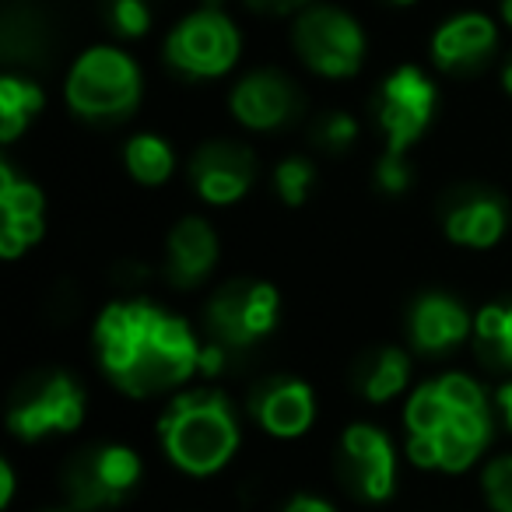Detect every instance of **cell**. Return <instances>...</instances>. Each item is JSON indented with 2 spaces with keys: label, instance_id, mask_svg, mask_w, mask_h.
<instances>
[{
  "label": "cell",
  "instance_id": "cell-1",
  "mask_svg": "<svg viewBox=\"0 0 512 512\" xmlns=\"http://www.w3.org/2000/svg\"><path fill=\"white\" fill-rule=\"evenodd\" d=\"M193 327L151 299L109 302L95 320V355L106 379L127 397H158L200 372Z\"/></svg>",
  "mask_w": 512,
  "mask_h": 512
},
{
  "label": "cell",
  "instance_id": "cell-2",
  "mask_svg": "<svg viewBox=\"0 0 512 512\" xmlns=\"http://www.w3.org/2000/svg\"><path fill=\"white\" fill-rule=\"evenodd\" d=\"M404 432L414 467L463 474L491 442V400L467 372H442L411 390L404 404Z\"/></svg>",
  "mask_w": 512,
  "mask_h": 512
},
{
  "label": "cell",
  "instance_id": "cell-3",
  "mask_svg": "<svg viewBox=\"0 0 512 512\" xmlns=\"http://www.w3.org/2000/svg\"><path fill=\"white\" fill-rule=\"evenodd\" d=\"M158 446L186 477H211L235 460L242 446L239 414L214 386L183 390L158 414Z\"/></svg>",
  "mask_w": 512,
  "mask_h": 512
},
{
  "label": "cell",
  "instance_id": "cell-4",
  "mask_svg": "<svg viewBox=\"0 0 512 512\" xmlns=\"http://www.w3.org/2000/svg\"><path fill=\"white\" fill-rule=\"evenodd\" d=\"M144 95V74L137 60L120 46H88L71 64L64 99L74 116L88 123H120L137 109Z\"/></svg>",
  "mask_w": 512,
  "mask_h": 512
},
{
  "label": "cell",
  "instance_id": "cell-5",
  "mask_svg": "<svg viewBox=\"0 0 512 512\" xmlns=\"http://www.w3.org/2000/svg\"><path fill=\"white\" fill-rule=\"evenodd\" d=\"M242 53L239 25L225 15V8H197L183 15L165 36L162 57L179 78L214 81L225 78Z\"/></svg>",
  "mask_w": 512,
  "mask_h": 512
},
{
  "label": "cell",
  "instance_id": "cell-6",
  "mask_svg": "<svg viewBox=\"0 0 512 512\" xmlns=\"http://www.w3.org/2000/svg\"><path fill=\"white\" fill-rule=\"evenodd\" d=\"M144 463L123 442H95L74 453L64 467V498L74 512H102L123 505L137 491Z\"/></svg>",
  "mask_w": 512,
  "mask_h": 512
},
{
  "label": "cell",
  "instance_id": "cell-7",
  "mask_svg": "<svg viewBox=\"0 0 512 512\" xmlns=\"http://www.w3.org/2000/svg\"><path fill=\"white\" fill-rule=\"evenodd\" d=\"M292 46L313 74L327 81H348L362 71L369 39L355 15L334 4H313L292 25Z\"/></svg>",
  "mask_w": 512,
  "mask_h": 512
},
{
  "label": "cell",
  "instance_id": "cell-8",
  "mask_svg": "<svg viewBox=\"0 0 512 512\" xmlns=\"http://www.w3.org/2000/svg\"><path fill=\"white\" fill-rule=\"evenodd\" d=\"M88 397L71 372H39L8 404V432L22 442H43L81 428Z\"/></svg>",
  "mask_w": 512,
  "mask_h": 512
},
{
  "label": "cell",
  "instance_id": "cell-9",
  "mask_svg": "<svg viewBox=\"0 0 512 512\" xmlns=\"http://www.w3.org/2000/svg\"><path fill=\"white\" fill-rule=\"evenodd\" d=\"M281 320V292L271 281L235 278L221 285L207 302V334L211 341L225 344L228 351L253 348L278 330Z\"/></svg>",
  "mask_w": 512,
  "mask_h": 512
},
{
  "label": "cell",
  "instance_id": "cell-10",
  "mask_svg": "<svg viewBox=\"0 0 512 512\" xmlns=\"http://www.w3.org/2000/svg\"><path fill=\"white\" fill-rule=\"evenodd\" d=\"M439 88L418 64H400L383 78L376 92V127L386 141V151L407 155L432 127Z\"/></svg>",
  "mask_w": 512,
  "mask_h": 512
},
{
  "label": "cell",
  "instance_id": "cell-11",
  "mask_svg": "<svg viewBox=\"0 0 512 512\" xmlns=\"http://www.w3.org/2000/svg\"><path fill=\"white\" fill-rule=\"evenodd\" d=\"M337 477L358 502L383 505L397 491V446L379 425L355 421L337 442Z\"/></svg>",
  "mask_w": 512,
  "mask_h": 512
},
{
  "label": "cell",
  "instance_id": "cell-12",
  "mask_svg": "<svg viewBox=\"0 0 512 512\" xmlns=\"http://www.w3.org/2000/svg\"><path fill=\"white\" fill-rule=\"evenodd\" d=\"M228 109H232L235 123L256 134H271L281 130L302 113V95L288 74L274 71V67H260V71L242 74L228 92Z\"/></svg>",
  "mask_w": 512,
  "mask_h": 512
},
{
  "label": "cell",
  "instance_id": "cell-13",
  "mask_svg": "<svg viewBox=\"0 0 512 512\" xmlns=\"http://www.w3.org/2000/svg\"><path fill=\"white\" fill-rule=\"evenodd\" d=\"M190 183L211 207H232L256 183V155L246 144L207 141L190 158Z\"/></svg>",
  "mask_w": 512,
  "mask_h": 512
},
{
  "label": "cell",
  "instance_id": "cell-14",
  "mask_svg": "<svg viewBox=\"0 0 512 512\" xmlns=\"http://www.w3.org/2000/svg\"><path fill=\"white\" fill-rule=\"evenodd\" d=\"M46 235V197L15 165L0 162V256L22 260Z\"/></svg>",
  "mask_w": 512,
  "mask_h": 512
},
{
  "label": "cell",
  "instance_id": "cell-15",
  "mask_svg": "<svg viewBox=\"0 0 512 512\" xmlns=\"http://www.w3.org/2000/svg\"><path fill=\"white\" fill-rule=\"evenodd\" d=\"M249 414L271 439H302L316 425V393L299 376H271L249 393Z\"/></svg>",
  "mask_w": 512,
  "mask_h": 512
},
{
  "label": "cell",
  "instance_id": "cell-16",
  "mask_svg": "<svg viewBox=\"0 0 512 512\" xmlns=\"http://www.w3.org/2000/svg\"><path fill=\"white\" fill-rule=\"evenodd\" d=\"M407 337H411V348L425 358L453 355L463 341L474 337V316L456 295L425 292L421 299H414L407 313Z\"/></svg>",
  "mask_w": 512,
  "mask_h": 512
},
{
  "label": "cell",
  "instance_id": "cell-17",
  "mask_svg": "<svg viewBox=\"0 0 512 512\" xmlns=\"http://www.w3.org/2000/svg\"><path fill=\"white\" fill-rule=\"evenodd\" d=\"M218 232L200 214H186L165 235V278L179 292L204 285L218 267Z\"/></svg>",
  "mask_w": 512,
  "mask_h": 512
},
{
  "label": "cell",
  "instance_id": "cell-18",
  "mask_svg": "<svg viewBox=\"0 0 512 512\" xmlns=\"http://www.w3.org/2000/svg\"><path fill=\"white\" fill-rule=\"evenodd\" d=\"M509 232V204L495 190H463L442 211V235L463 249H491Z\"/></svg>",
  "mask_w": 512,
  "mask_h": 512
},
{
  "label": "cell",
  "instance_id": "cell-19",
  "mask_svg": "<svg viewBox=\"0 0 512 512\" xmlns=\"http://www.w3.org/2000/svg\"><path fill=\"white\" fill-rule=\"evenodd\" d=\"M498 46V25L481 11H460L432 32V60L446 74H467L481 67Z\"/></svg>",
  "mask_w": 512,
  "mask_h": 512
},
{
  "label": "cell",
  "instance_id": "cell-20",
  "mask_svg": "<svg viewBox=\"0 0 512 512\" xmlns=\"http://www.w3.org/2000/svg\"><path fill=\"white\" fill-rule=\"evenodd\" d=\"M407 383H411V355L393 344L369 351L355 369V390L369 404H390L407 390Z\"/></svg>",
  "mask_w": 512,
  "mask_h": 512
},
{
  "label": "cell",
  "instance_id": "cell-21",
  "mask_svg": "<svg viewBox=\"0 0 512 512\" xmlns=\"http://www.w3.org/2000/svg\"><path fill=\"white\" fill-rule=\"evenodd\" d=\"M43 106L46 95L36 81L22 78V74H4L0 78V141L15 144L36 123Z\"/></svg>",
  "mask_w": 512,
  "mask_h": 512
},
{
  "label": "cell",
  "instance_id": "cell-22",
  "mask_svg": "<svg viewBox=\"0 0 512 512\" xmlns=\"http://www.w3.org/2000/svg\"><path fill=\"white\" fill-rule=\"evenodd\" d=\"M123 165H127V176L141 186H162L176 172V151L165 141L162 134H134L123 144Z\"/></svg>",
  "mask_w": 512,
  "mask_h": 512
},
{
  "label": "cell",
  "instance_id": "cell-23",
  "mask_svg": "<svg viewBox=\"0 0 512 512\" xmlns=\"http://www.w3.org/2000/svg\"><path fill=\"white\" fill-rule=\"evenodd\" d=\"M474 351L491 369H512V302H488L474 316Z\"/></svg>",
  "mask_w": 512,
  "mask_h": 512
},
{
  "label": "cell",
  "instance_id": "cell-24",
  "mask_svg": "<svg viewBox=\"0 0 512 512\" xmlns=\"http://www.w3.org/2000/svg\"><path fill=\"white\" fill-rule=\"evenodd\" d=\"M316 183V169L309 158L302 155H288L274 165V193L285 207H302L313 193Z\"/></svg>",
  "mask_w": 512,
  "mask_h": 512
},
{
  "label": "cell",
  "instance_id": "cell-25",
  "mask_svg": "<svg viewBox=\"0 0 512 512\" xmlns=\"http://www.w3.org/2000/svg\"><path fill=\"white\" fill-rule=\"evenodd\" d=\"M102 18L109 32L120 39H141L151 32V4L148 0H102Z\"/></svg>",
  "mask_w": 512,
  "mask_h": 512
},
{
  "label": "cell",
  "instance_id": "cell-26",
  "mask_svg": "<svg viewBox=\"0 0 512 512\" xmlns=\"http://www.w3.org/2000/svg\"><path fill=\"white\" fill-rule=\"evenodd\" d=\"M481 491L491 512H512V453H502L484 467Z\"/></svg>",
  "mask_w": 512,
  "mask_h": 512
},
{
  "label": "cell",
  "instance_id": "cell-27",
  "mask_svg": "<svg viewBox=\"0 0 512 512\" xmlns=\"http://www.w3.org/2000/svg\"><path fill=\"white\" fill-rule=\"evenodd\" d=\"M313 141L320 144V148H327V151H348L351 144L358 141V120L351 113L334 109V113H327V116H320V120H316Z\"/></svg>",
  "mask_w": 512,
  "mask_h": 512
},
{
  "label": "cell",
  "instance_id": "cell-28",
  "mask_svg": "<svg viewBox=\"0 0 512 512\" xmlns=\"http://www.w3.org/2000/svg\"><path fill=\"white\" fill-rule=\"evenodd\" d=\"M411 162H407V155H397V151H383L376 162V186L379 193H386V197H404L407 190H411Z\"/></svg>",
  "mask_w": 512,
  "mask_h": 512
},
{
  "label": "cell",
  "instance_id": "cell-29",
  "mask_svg": "<svg viewBox=\"0 0 512 512\" xmlns=\"http://www.w3.org/2000/svg\"><path fill=\"white\" fill-rule=\"evenodd\" d=\"M253 15H264V18H285V15H295L299 18L302 11H309L316 0H242Z\"/></svg>",
  "mask_w": 512,
  "mask_h": 512
},
{
  "label": "cell",
  "instance_id": "cell-30",
  "mask_svg": "<svg viewBox=\"0 0 512 512\" xmlns=\"http://www.w3.org/2000/svg\"><path fill=\"white\" fill-rule=\"evenodd\" d=\"M225 365H228V348H225V344L207 341L204 348H200V376H207V379L221 376V372H225Z\"/></svg>",
  "mask_w": 512,
  "mask_h": 512
},
{
  "label": "cell",
  "instance_id": "cell-31",
  "mask_svg": "<svg viewBox=\"0 0 512 512\" xmlns=\"http://www.w3.org/2000/svg\"><path fill=\"white\" fill-rule=\"evenodd\" d=\"M281 512H337V505L323 495H313V491H295V495L281 505Z\"/></svg>",
  "mask_w": 512,
  "mask_h": 512
},
{
  "label": "cell",
  "instance_id": "cell-32",
  "mask_svg": "<svg viewBox=\"0 0 512 512\" xmlns=\"http://www.w3.org/2000/svg\"><path fill=\"white\" fill-rule=\"evenodd\" d=\"M15 467L11 460H0V509H8L15 502Z\"/></svg>",
  "mask_w": 512,
  "mask_h": 512
},
{
  "label": "cell",
  "instance_id": "cell-33",
  "mask_svg": "<svg viewBox=\"0 0 512 512\" xmlns=\"http://www.w3.org/2000/svg\"><path fill=\"white\" fill-rule=\"evenodd\" d=\"M495 407H498V414H502L505 428L512 432V379H505V383L495 390Z\"/></svg>",
  "mask_w": 512,
  "mask_h": 512
},
{
  "label": "cell",
  "instance_id": "cell-34",
  "mask_svg": "<svg viewBox=\"0 0 512 512\" xmlns=\"http://www.w3.org/2000/svg\"><path fill=\"white\" fill-rule=\"evenodd\" d=\"M498 18L512 29V0H498Z\"/></svg>",
  "mask_w": 512,
  "mask_h": 512
},
{
  "label": "cell",
  "instance_id": "cell-35",
  "mask_svg": "<svg viewBox=\"0 0 512 512\" xmlns=\"http://www.w3.org/2000/svg\"><path fill=\"white\" fill-rule=\"evenodd\" d=\"M502 88H505V95H512V60L505 64V71H502Z\"/></svg>",
  "mask_w": 512,
  "mask_h": 512
},
{
  "label": "cell",
  "instance_id": "cell-36",
  "mask_svg": "<svg viewBox=\"0 0 512 512\" xmlns=\"http://www.w3.org/2000/svg\"><path fill=\"white\" fill-rule=\"evenodd\" d=\"M386 4H393V8H414L418 0H386Z\"/></svg>",
  "mask_w": 512,
  "mask_h": 512
},
{
  "label": "cell",
  "instance_id": "cell-37",
  "mask_svg": "<svg viewBox=\"0 0 512 512\" xmlns=\"http://www.w3.org/2000/svg\"><path fill=\"white\" fill-rule=\"evenodd\" d=\"M200 8H225V0H200Z\"/></svg>",
  "mask_w": 512,
  "mask_h": 512
},
{
  "label": "cell",
  "instance_id": "cell-38",
  "mask_svg": "<svg viewBox=\"0 0 512 512\" xmlns=\"http://www.w3.org/2000/svg\"><path fill=\"white\" fill-rule=\"evenodd\" d=\"M43 512H74V509H43Z\"/></svg>",
  "mask_w": 512,
  "mask_h": 512
}]
</instances>
